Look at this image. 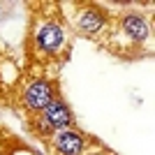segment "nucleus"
<instances>
[{"label": "nucleus", "mask_w": 155, "mask_h": 155, "mask_svg": "<svg viewBox=\"0 0 155 155\" xmlns=\"http://www.w3.org/2000/svg\"><path fill=\"white\" fill-rule=\"evenodd\" d=\"M63 44H65V30L60 23L49 21L44 26H39L37 35H35V46L42 53H58Z\"/></svg>", "instance_id": "obj_1"}, {"label": "nucleus", "mask_w": 155, "mask_h": 155, "mask_svg": "<svg viewBox=\"0 0 155 155\" xmlns=\"http://www.w3.org/2000/svg\"><path fill=\"white\" fill-rule=\"evenodd\" d=\"M53 100V86L44 79H35L28 84V88L23 91V104L30 111H42L46 104Z\"/></svg>", "instance_id": "obj_2"}, {"label": "nucleus", "mask_w": 155, "mask_h": 155, "mask_svg": "<svg viewBox=\"0 0 155 155\" xmlns=\"http://www.w3.org/2000/svg\"><path fill=\"white\" fill-rule=\"evenodd\" d=\"M39 114H42V120H44L53 132H58V130H67L72 125V111H70V107H67L65 102H60V100H56V97H53V100L46 104Z\"/></svg>", "instance_id": "obj_3"}, {"label": "nucleus", "mask_w": 155, "mask_h": 155, "mask_svg": "<svg viewBox=\"0 0 155 155\" xmlns=\"http://www.w3.org/2000/svg\"><path fill=\"white\" fill-rule=\"evenodd\" d=\"M53 146H56V150H58L60 155H81L86 141L77 130L67 127V130H58V132L53 134Z\"/></svg>", "instance_id": "obj_4"}, {"label": "nucleus", "mask_w": 155, "mask_h": 155, "mask_svg": "<svg viewBox=\"0 0 155 155\" xmlns=\"http://www.w3.org/2000/svg\"><path fill=\"white\" fill-rule=\"evenodd\" d=\"M120 28H123L125 37L137 42V44L146 42L148 35H150V23L143 19V16H137V14H127L123 19V23H120Z\"/></svg>", "instance_id": "obj_5"}, {"label": "nucleus", "mask_w": 155, "mask_h": 155, "mask_svg": "<svg viewBox=\"0 0 155 155\" xmlns=\"http://www.w3.org/2000/svg\"><path fill=\"white\" fill-rule=\"evenodd\" d=\"M104 26H107V16H104L97 7H86V9H81V14H79V19H77V28L84 32V35H95V32H100Z\"/></svg>", "instance_id": "obj_6"}, {"label": "nucleus", "mask_w": 155, "mask_h": 155, "mask_svg": "<svg viewBox=\"0 0 155 155\" xmlns=\"http://www.w3.org/2000/svg\"><path fill=\"white\" fill-rule=\"evenodd\" d=\"M35 125H37V130L42 132V134H53V130L49 127V125H46L44 120H42V118H37V120H35Z\"/></svg>", "instance_id": "obj_7"}]
</instances>
